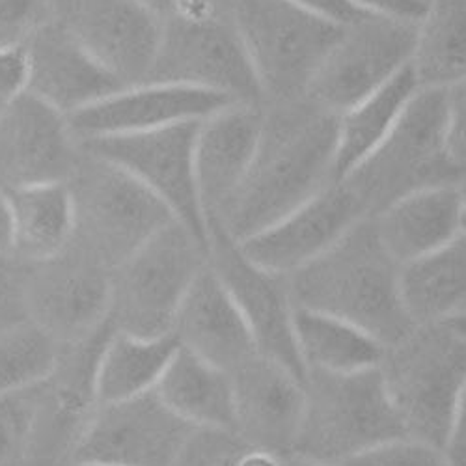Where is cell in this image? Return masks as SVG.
<instances>
[{
  "mask_svg": "<svg viewBox=\"0 0 466 466\" xmlns=\"http://www.w3.org/2000/svg\"><path fill=\"white\" fill-rule=\"evenodd\" d=\"M339 116L309 103L263 106V127L254 159L217 220L243 243L277 224L334 183Z\"/></svg>",
  "mask_w": 466,
  "mask_h": 466,
  "instance_id": "cell-1",
  "label": "cell"
},
{
  "mask_svg": "<svg viewBox=\"0 0 466 466\" xmlns=\"http://www.w3.org/2000/svg\"><path fill=\"white\" fill-rule=\"evenodd\" d=\"M401 265L379 238L373 218H362L321 256L288 277L293 308L351 323L384 347L414 325L400 288Z\"/></svg>",
  "mask_w": 466,
  "mask_h": 466,
  "instance_id": "cell-2",
  "label": "cell"
},
{
  "mask_svg": "<svg viewBox=\"0 0 466 466\" xmlns=\"http://www.w3.org/2000/svg\"><path fill=\"white\" fill-rule=\"evenodd\" d=\"M222 10L241 37L265 105L304 99L345 28L291 0H229Z\"/></svg>",
  "mask_w": 466,
  "mask_h": 466,
  "instance_id": "cell-3",
  "label": "cell"
},
{
  "mask_svg": "<svg viewBox=\"0 0 466 466\" xmlns=\"http://www.w3.org/2000/svg\"><path fill=\"white\" fill-rule=\"evenodd\" d=\"M464 176L448 149L444 90H420L379 147L339 181L373 218L412 192L459 185Z\"/></svg>",
  "mask_w": 466,
  "mask_h": 466,
  "instance_id": "cell-4",
  "label": "cell"
},
{
  "mask_svg": "<svg viewBox=\"0 0 466 466\" xmlns=\"http://www.w3.org/2000/svg\"><path fill=\"white\" fill-rule=\"evenodd\" d=\"M379 370L405 435L444 448L466 386V338L450 325H416L384 349Z\"/></svg>",
  "mask_w": 466,
  "mask_h": 466,
  "instance_id": "cell-5",
  "label": "cell"
},
{
  "mask_svg": "<svg viewBox=\"0 0 466 466\" xmlns=\"http://www.w3.org/2000/svg\"><path fill=\"white\" fill-rule=\"evenodd\" d=\"M398 437L407 435L379 368L306 371L304 412L291 457L338 466Z\"/></svg>",
  "mask_w": 466,
  "mask_h": 466,
  "instance_id": "cell-6",
  "label": "cell"
},
{
  "mask_svg": "<svg viewBox=\"0 0 466 466\" xmlns=\"http://www.w3.org/2000/svg\"><path fill=\"white\" fill-rule=\"evenodd\" d=\"M83 256L116 268L155 233L176 220L172 211L131 174L81 149L66 181Z\"/></svg>",
  "mask_w": 466,
  "mask_h": 466,
  "instance_id": "cell-7",
  "label": "cell"
},
{
  "mask_svg": "<svg viewBox=\"0 0 466 466\" xmlns=\"http://www.w3.org/2000/svg\"><path fill=\"white\" fill-rule=\"evenodd\" d=\"M208 265V248L172 220L110 273V325L138 338L172 334L177 309Z\"/></svg>",
  "mask_w": 466,
  "mask_h": 466,
  "instance_id": "cell-8",
  "label": "cell"
},
{
  "mask_svg": "<svg viewBox=\"0 0 466 466\" xmlns=\"http://www.w3.org/2000/svg\"><path fill=\"white\" fill-rule=\"evenodd\" d=\"M146 83L192 86L222 94L241 105H265L229 15L204 5L163 14L161 42Z\"/></svg>",
  "mask_w": 466,
  "mask_h": 466,
  "instance_id": "cell-9",
  "label": "cell"
},
{
  "mask_svg": "<svg viewBox=\"0 0 466 466\" xmlns=\"http://www.w3.org/2000/svg\"><path fill=\"white\" fill-rule=\"evenodd\" d=\"M202 122L79 142L94 157L120 167L147 187L208 248L206 217L197 181V137Z\"/></svg>",
  "mask_w": 466,
  "mask_h": 466,
  "instance_id": "cell-10",
  "label": "cell"
},
{
  "mask_svg": "<svg viewBox=\"0 0 466 466\" xmlns=\"http://www.w3.org/2000/svg\"><path fill=\"white\" fill-rule=\"evenodd\" d=\"M418 23L362 15L345 25L306 99L341 116L410 64Z\"/></svg>",
  "mask_w": 466,
  "mask_h": 466,
  "instance_id": "cell-11",
  "label": "cell"
},
{
  "mask_svg": "<svg viewBox=\"0 0 466 466\" xmlns=\"http://www.w3.org/2000/svg\"><path fill=\"white\" fill-rule=\"evenodd\" d=\"M192 430L153 390L97 405L75 441L73 464L174 466Z\"/></svg>",
  "mask_w": 466,
  "mask_h": 466,
  "instance_id": "cell-12",
  "label": "cell"
},
{
  "mask_svg": "<svg viewBox=\"0 0 466 466\" xmlns=\"http://www.w3.org/2000/svg\"><path fill=\"white\" fill-rule=\"evenodd\" d=\"M208 263L236 300L259 351L306 379L293 334V302L288 277L256 265L217 220L206 222Z\"/></svg>",
  "mask_w": 466,
  "mask_h": 466,
  "instance_id": "cell-13",
  "label": "cell"
},
{
  "mask_svg": "<svg viewBox=\"0 0 466 466\" xmlns=\"http://www.w3.org/2000/svg\"><path fill=\"white\" fill-rule=\"evenodd\" d=\"M60 23L124 86L146 83L163 32L149 0H69Z\"/></svg>",
  "mask_w": 466,
  "mask_h": 466,
  "instance_id": "cell-14",
  "label": "cell"
},
{
  "mask_svg": "<svg viewBox=\"0 0 466 466\" xmlns=\"http://www.w3.org/2000/svg\"><path fill=\"white\" fill-rule=\"evenodd\" d=\"M40 270L26 279L28 319L56 343L88 339L108 323L110 273L83 256H62L37 263Z\"/></svg>",
  "mask_w": 466,
  "mask_h": 466,
  "instance_id": "cell-15",
  "label": "cell"
},
{
  "mask_svg": "<svg viewBox=\"0 0 466 466\" xmlns=\"http://www.w3.org/2000/svg\"><path fill=\"white\" fill-rule=\"evenodd\" d=\"M236 101L209 90L181 85L140 83L114 92L67 116L76 140L122 137L176 124L204 122Z\"/></svg>",
  "mask_w": 466,
  "mask_h": 466,
  "instance_id": "cell-16",
  "label": "cell"
},
{
  "mask_svg": "<svg viewBox=\"0 0 466 466\" xmlns=\"http://www.w3.org/2000/svg\"><path fill=\"white\" fill-rule=\"evenodd\" d=\"M229 377L233 431L252 448L291 457L304 412V380L261 351Z\"/></svg>",
  "mask_w": 466,
  "mask_h": 466,
  "instance_id": "cell-17",
  "label": "cell"
},
{
  "mask_svg": "<svg viewBox=\"0 0 466 466\" xmlns=\"http://www.w3.org/2000/svg\"><path fill=\"white\" fill-rule=\"evenodd\" d=\"M79 155L67 116L26 90L0 116V185L5 188L67 181Z\"/></svg>",
  "mask_w": 466,
  "mask_h": 466,
  "instance_id": "cell-18",
  "label": "cell"
},
{
  "mask_svg": "<svg viewBox=\"0 0 466 466\" xmlns=\"http://www.w3.org/2000/svg\"><path fill=\"white\" fill-rule=\"evenodd\" d=\"M368 218L341 181H334L314 198L277 224L239 243L241 250L268 273L289 277L325 250L359 220Z\"/></svg>",
  "mask_w": 466,
  "mask_h": 466,
  "instance_id": "cell-19",
  "label": "cell"
},
{
  "mask_svg": "<svg viewBox=\"0 0 466 466\" xmlns=\"http://www.w3.org/2000/svg\"><path fill=\"white\" fill-rule=\"evenodd\" d=\"M26 92L69 116L126 88L62 23H47L25 46Z\"/></svg>",
  "mask_w": 466,
  "mask_h": 466,
  "instance_id": "cell-20",
  "label": "cell"
},
{
  "mask_svg": "<svg viewBox=\"0 0 466 466\" xmlns=\"http://www.w3.org/2000/svg\"><path fill=\"white\" fill-rule=\"evenodd\" d=\"M172 336L187 351L228 373L259 351L236 300L209 263L188 288Z\"/></svg>",
  "mask_w": 466,
  "mask_h": 466,
  "instance_id": "cell-21",
  "label": "cell"
},
{
  "mask_svg": "<svg viewBox=\"0 0 466 466\" xmlns=\"http://www.w3.org/2000/svg\"><path fill=\"white\" fill-rule=\"evenodd\" d=\"M263 106L233 103L200 124L197 181L206 222L220 213L243 181L259 142Z\"/></svg>",
  "mask_w": 466,
  "mask_h": 466,
  "instance_id": "cell-22",
  "label": "cell"
},
{
  "mask_svg": "<svg viewBox=\"0 0 466 466\" xmlns=\"http://www.w3.org/2000/svg\"><path fill=\"white\" fill-rule=\"evenodd\" d=\"M384 248L405 265L430 254L461 233L457 185L423 188L373 217Z\"/></svg>",
  "mask_w": 466,
  "mask_h": 466,
  "instance_id": "cell-23",
  "label": "cell"
},
{
  "mask_svg": "<svg viewBox=\"0 0 466 466\" xmlns=\"http://www.w3.org/2000/svg\"><path fill=\"white\" fill-rule=\"evenodd\" d=\"M400 288L414 327L466 318V236L401 265Z\"/></svg>",
  "mask_w": 466,
  "mask_h": 466,
  "instance_id": "cell-24",
  "label": "cell"
},
{
  "mask_svg": "<svg viewBox=\"0 0 466 466\" xmlns=\"http://www.w3.org/2000/svg\"><path fill=\"white\" fill-rule=\"evenodd\" d=\"M12 208V254L34 265L66 252L75 236L73 197L66 181L6 188Z\"/></svg>",
  "mask_w": 466,
  "mask_h": 466,
  "instance_id": "cell-25",
  "label": "cell"
},
{
  "mask_svg": "<svg viewBox=\"0 0 466 466\" xmlns=\"http://www.w3.org/2000/svg\"><path fill=\"white\" fill-rule=\"evenodd\" d=\"M177 347L172 334L138 338L112 327L94 366V401L118 403L151 392Z\"/></svg>",
  "mask_w": 466,
  "mask_h": 466,
  "instance_id": "cell-26",
  "label": "cell"
},
{
  "mask_svg": "<svg viewBox=\"0 0 466 466\" xmlns=\"http://www.w3.org/2000/svg\"><path fill=\"white\" fill-rule=\"evenodd\" d=\"M153 392L192 427L233 431V392L228 371L177 347Z\"/></svg>",
  "mask_w": 466,
  "mask_h": 466,
  "instance_id": "cell-27",
  "label": "cell"
},
{
  "mask_svg": "<svg viewBox=\"0 0 466 466\" xmlns=\"http://www.w3.org/2000/svg\"><path fill=\"white\" fill-rule=\"evenodd\" d=\"M420 92L410 64L366 99L339 116L334 179H343L388 137Z\"/></svg>",
  "mask_w": 466,
  "mask_h": 466,
  "instance_id": "cell-28",
  "label": "cell"
},
{
  "mask_svg": "<svg viewBox=\"0 0 466 466\" xmlns=\"http://www.w3.org/2000/svg\"><path fill=\"white\" fill-rule=\"evenodd\" d=\"M293 334L306 371L355 373L379 368L384 345L366 330L312 309H293Z\"/></svg>",
  "mask_w": 466,
  "mask_h": 466,
  "instance_id": "cell-29",
  "label": "cell"
},
{
  "mask_svg": "<svg viewBox=\"0 0 466 466\" xmlns=\"http://www.w3.org/2000/svg\"><path fill=\"white\" fill-rule=\"evenodd\" d=\"M410 69L420 90H448L466 79V0L427 3Z\"/></svg>",
  "mask_w": 466,
  "mask_h": 466,
  "instance_id": "cell-30",
  "label": "cell"
},
{
  "mask_svg": "<svg viewBox=\"0 0 466 466\" xmlns=\"http://www.w3.org/2000/svg\"><path fill=\"white\" fill-rule=\"evenodd\" d=\"M56 345L32 321L0 330V396L44 384L58 364Z\"/></svg>",
  "mask_w": 466,
  "mask_h": 466,
  "instance_id": "cell-31",
  "label": "cell"
},
{
  "mask_svg": "<svg viewBox=\"0 0 466 466\" xmlns=\"http://www.w3.org/2000/svg\"><path fill=\"white\" fill-rule=\"evenodd\" d=\"M37 386L0 396V466L25 464L40 416Z\"/></svg>",
  "mask_w": 466,
  "mask_h": 466,
  "instance_id": "cell-32",
  "label": "cell"
},
{
  "mask_svg": "<svg viewBox=\"0 0 466 466\" xmlns=\"http://www.w3.org/2000/svg\"><path fill=\"white\" fill-rule=\"evenodd\" d=\"M248 444L231 430L194 427L174 466H238Z\"/></svg>",
  "mask_w": 466,
  "mask_h": 466,
  "instance_id": "cell-33",
  "label": "cell"
},
{
  "mask_svg": "<svg viewBox=\"0 0 466 466\" xmlns=\"http://www.w3.org/2000/svg\"><path fill=\"white\" fill-rule=\"evenodd\" d=\"M338 466H450L442 448L412 437H398L349 457Z\"/></svg>",
  "mask_w": 466,
  "mask_h": 466,
  "instance_id": "cell-34",
  "label": "cell"
},
{
  "mask_svg": "<svg viewBox=\"0 0 466 466\" xmlns=\"http://www.w3.org/2000/svg\"><path fill=\"white\" fill-rule=\"evenodd\" d=\"M53 0H0V51H19L51 23Z\"/></svg>",
  "mask_w": 466,
  "mask_h": 466,
  "instance_id": "cell-35",
  "label": "cell"
},
{
  "mask_svg": "<svg viewBox=\"0 0 466 466\" xmlns=\"http://www.w3.org/2000/svg\"><path fill=\"white\" fill-rule=\"evenodd\" d=\"M14 254L0 252V330L28 319L26 279L14 263Z\"/></svg>",
  "mask_w": 466,
  "mask_h": 466,
  "instance_id": "cell-36",
  "label": "cell"
},
{
  "mask_svg": "<svg viewBox=\"0 0 466 466\" xmlns=\"http://www.w3.org/2000/svg\"><path fill=\"white\" fill-rule=\"evenodd\" d=\"M446 140L453 163L466 174V79L444 90Z\"/></svg>",
  "mask_w": 466,
  "mask_h": 466,
  "instance_id": "cell-37",
  "label": "cell"
},
{
  "mask_svg": "<svg viewBox=\"0 0 466 466\" xmlns=\"http://www.w3.org/2000/svg\"><path fill=\"white\" fill-rule=\"evenodd\" d=\"M362 15L420 23L430 0H347Z\"/></svg>",
  "mask_w": 466,
  "mask_h": 466,
  "instance_id": "cell-38",
  "label": "cell"
},
{
  "mask_svg": "<svg viewBox=\"0 0 466 466\" xmlns=\"http://www.w3.org/2000/svg\"><path fill=\"white\" fill-rule=\"evenodd\" d=\"M26 90L25 51H0V116Z\"/></svg>",
  "mask_w": 466,
  "mask_h": 466,
  "instance_id": "cell-39",
  "label": "cell"
},
{
  "mask_svg": "<svg viewBox=\"0 0 466 466\" xmlns=\"http://www.w3.org/2000/svg\"><path fill=\"white\" fill-rule=\"evenodd\" d=\"M228 3L229 0H200V5L215 8V10H222ZM291 3L312 8L327 17H332V19L343 23V25H349V23H353L362 17V14L357 12L351 5L347 3V0H291Z\"/></svg>",
  "mask_w": 466,
  "mask_h": 466,
  "instance_id": "cell-40",
  "label": "cell"
},
{
  "mask_svg": "<svg viewBox=\"0 0 466 466\" xmlns=\"http://www.w3.org/2000/svg\"><path fill=\"white\" fill-rule=\"evenodd\" d=\"M442 450L450 461V466H466V386L457 403Z\"/></svg>",
  "mask_w": 466,
  "mask_h": 466,
  "instance_id": "cell-41",
  "label": "cell"
},
{
  "mask_svg": "<svg viewBox=\"0 0 466 466\" xmlns=\"http://www.w3.org/2000/svg\"><path fill=\"white\" fill-rule=\"evenodd\" d=\"M12 236H14L12 208H10L6 188L0 185V252L12 254Z\"/></svg>",
  "mask_w": 466,
  "mask_h": 466,
  "instance_id": "cell-42",
  "label": "cell"
},
{
  "mask_svg": "<svg viewBox=\"0 0 466 466\" xmlns=\"http://www.w3.org/2000/svg\"><path fill=\"white\" fill-rule=\"evenodd\" d=\"M238 466H284V457L273 451L248 446L239 457Z\"/></svg>",
  "mask_w": 466,
  "mask_h": 466,
  "instance_id": "cell-43",
  "label": "cell"
},
{
  "mask_svg": "<svg viewBox=\"0 0 466 466\" xmlns=\"http://www.w3.org/2000/svg\"><path fill=\"white\" fill-rule=\"evenodd\" d=\"M155 3H159L167 8L168 12H185V10H192V8H198L200 6V0H155ZM153 3V6H155Z\"/></svg>",
  "mask_w": 466,
  "mask_h": 466,
  "instance_id": "cell-44",
  "label": "cell"
},
{
  "mask_svg": "<svg viewBox=\"0 0 466 466\" xmlns=\"http://www.w3.org/2000/svg\"><path fill=\"white\" fill-rule=\"evenodd\" d=\"M457 190H459V224H461V233L466 236V176L457 185Z\"/></svg>",
  "mask_w": 466,
  "mask_h": 466,
  "instance_id": "cell-45",
  "label": "cell"
},
{
  "mask_svg": "<svg viewBox=\"0 0 466 466\" xmlns=\"http://www.w3.org/2000/svg\"><path fill=\"white\" fill-rule=\"evenodd\" d=\"M284 466H332V464L308 461V459H302V457H286L284 459Z\"/></svg>",
  "mask_w": 466,
  "mask_h": 466,
  "instance_id": "cell-46",
  "label": "cell"
},
{
  "mask_svg": "<svg viewBox=\"0 0 466 466\" xmlns=\"http://www.w3.org/2000/svg\"><path fill=\"white\" fill-rule=\"evenodd\" d=\"M450 327H453L461 336H464L466 338V318H461V319H455V321H451V323H448Z\"/></svg>",
  "mask_w": 466,
  "mask_h": 466,
  "instance_id": "cell-47",
  "label": "cell"
},
{
  "mask_svg": "<svg viewBox=\"0 0 466 466\" xmlns=\"http://www.w3.org/2000/svg\"><path fill=\"white\" fill-rule=\"evenodd\" d=\"M73 466H86V464H73Z\"/></svg>",
  "mask_w": 466,
  "mask_h": 466,
  "instance_id": "cell-48",
  "label": "cell"
}]
</instances>
